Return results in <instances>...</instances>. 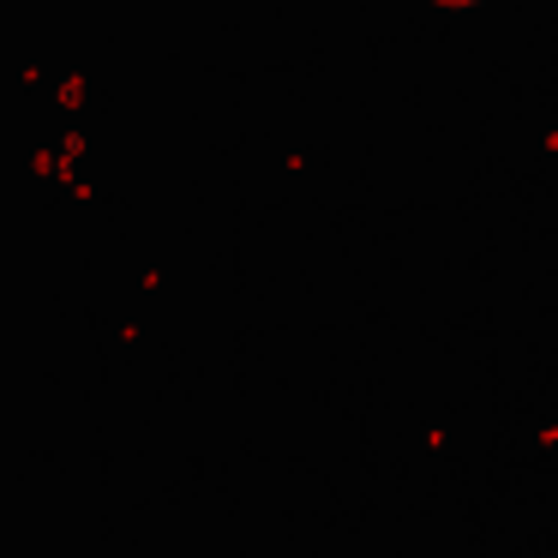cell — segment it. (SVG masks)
<instances>
[{"mask_svg": "<svg viewBox=\"0 0 558 558\" xmlns=\"http://www.w3.org/2000/svg\"><path fill=\"white\" fill-rule=\"evenodd\" d=\"M450 7H474V0H450Z\"/></svg>", "mask_w": 558, "mask_h": 558, "instance_id": "1", "label": "cell"}]
</instances>
